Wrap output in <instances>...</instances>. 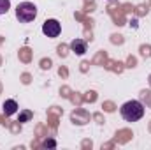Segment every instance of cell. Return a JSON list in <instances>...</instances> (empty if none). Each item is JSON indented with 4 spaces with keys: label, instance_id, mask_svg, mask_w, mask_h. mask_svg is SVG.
<instances>
[{
    "label": "cell",
    "instance_id": "obj_7",
    "mask_svg": "<svg viewBox=\"0 0 151 150\" xmlns=\"http://www.w3.org/2000/svg\"><path fill=\"white\" fill-rule=\"evenodd\" d=\"M32 118V111H23L21 115H19V122L23 124V122H28Z\"/></svg>",
    "mask_w": 151,
    "mask_h": 150
},
{
    "label": "cell",
    "instance_id": "obj_8",
    "mask_svg": "<svg viewBox=\"0 0 151 150\" xmlns=\"http://www.w3.org/2000/svg\"><path fill=\"white\" fill-rule=\"evenodd\" d=\"M42 147H44V149H47V147H49V149H55V147H56V141H55V140H44V141H42Z\"/></svg>",
    "mask_w": 151,
    "mask_h": 150
},
{
    "label": "cell",
    "instance_id": "obj_3",
    "mask_svg": "<svg viewBox=\"0 0 151 150\" xmlns=\"http://www.w3.org/2000/svg\"><path fill=\"white\" fill-rule=\"evenodd\" d=\"M60 32H62V25H60L58 20H46V21H44V25H42V34H44L46 37L55 39V37L60 36Z\"/></svg>",
    "mask_w": 151,
    "mask_h": 150
},
{
    "label": "cell",
    "instance_id": "obj_5",
    "mask_svg": "<svg viewBox=\"0 0 151 150\" xmlns=\"http://www.w3.org/2000/svg\"><path fill=\"white\" fill-rule=\"evenodd\" d=\"M4 113H5V117H12L14 113L18 111L19 108H18V103L14 101V99H7L5 103H4Z\"/></svg>",
    "mask_w": 151,
    "mask_h": 150
},
{
    "label": "cell",
    "instance_id": "obj_1",
    "mask_svg": "<svg viewBox=\"0 0 151 150\" xmlns=\"http://www.w3.org/2000/svg\"><path fill=\"white\" fill-rule=\"evenodd\" d=\"M144 111H146L144 104L141 101H135V99L127 101L119 108V113H121V117H123L125 122H137V120H141L144 117Z\"/></svg>",
    "mask_w": 151,
    "mask_h": 150
},
{
    "label": "cell",
    "instance_id": "obj_2",
    "mask_svg": "<svg viewBox=\"0 0 151 150\" xmlns=\"http://www.w3.org/2000/svg\"><path fill=\"white\" fill-rule=\"evenodd\" d=\"M16 18L19 23H32L37 18V5L32 2H21L16 7Z\"/></svg>",
    "mask_w": 151,
    "mask_h": 150
},
{
    "label": "cell",
    "instance_id": "obj_4",
    "mask_svg": "<svg viewBox=\"0 0 151 150\" xmlns=\"http://www.w3.org/2000/svg\"><path fill=\"white\" fill-rule=\"evenodd\" d=\"M70 50L74 51L76 55H84L86 53V41H83V39H74L72 42H70Z\"/></svg>",
    "mask_w": 151,
    "mask_h": 150
},
{
    "label": "cell",
    "instance_id": "obj_6",
    "mask_svg": "<svg viewBox=\"0 0 151 150\" xmlns=\"http://www.w3.org/2000/svg\"><path fill=\"white\" fill-rule=\"evenodd\" d=\"M11 9V0H0V14H7Z\"/></svg>",
    "mask_w": 151,
    "mask_h": 150
}]
</instances>
